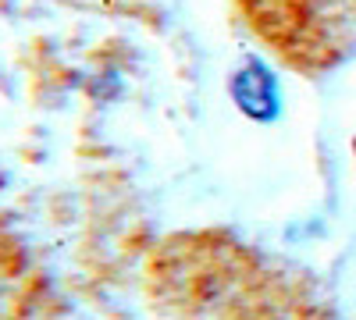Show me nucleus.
<instances>
[{"label":"nucleus","mask_w":356,"mask_h":320,"mask_svg":"<svg viewBox=\"0 0 356 320\" xmlns=\"http://www.w3.org/2000/svg\"><path fill=\"white\" fill-rule=\"evenodd\" d=\"M246 25L296 71H328L356 47V0H235Z\"/></svg>","instance_id":"1"},{"label":"nucleus","mask_w":356,"mask_h":320,"mask_svg":"<svg viewBox=\"0 0 356 320\" xmlns=\"http://www.w3.org/2000/svg\"><path fill=\"white\" fill-rule=\"evenodd\" d=\"M232 96H235V103H239V110H246L257 121L275 118V110H278V85H275V78L267 75V68L260 61H246L239 71H235Z\"/></svg>","instance_id":"2"}]
</instances>
